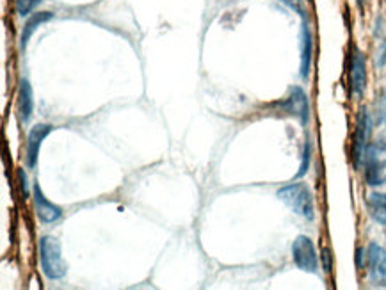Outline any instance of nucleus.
<instances>
[{"mask_svg":"<svg viewBox=\"0 0 386 290\" xmlns=\"http://www.w3.org/2000/svg\"><path fill=\"white\" fill-rule=\"evenodd\" d=\"M52 18H53V13H49V11H41V13H36L34 16H31L29 20H27L25 25H23L22 40H20V47H22V50H25L27 43H29V40L32 38V34H34V32L38 31L43 23L50 22Z\"/></svg>","mask_w":386,"mask_h":290,"instance_id":"obj_13","label":"nucleus"},{"mask_svg":"<svg viewBox=\"0 0 386 290\" xmlns=\"http://www.w3.org/2000/svg\"><path fill=\"white\" fill-rule=\"evenodd\" d=\"M280 109L287 114L294 116L301 121V125H306L310 119V106H308V98L304 91L298 86L290 88L289 97L280 104Z\"/></svg>","mask_w":386,"mask_h":290,"instance_id":"obj_6","label":"nucleus"},{"mask_svg":"<svg viewBox=\"0 0 386 290\" xmlns=\"http://www.w3.org/2000/svg\"><path fill=\"white\" fill-rule=\"evenodd\" d=\"M34 205H36V214L40 217L43 223H56V221L61 219L62 216V210L58 207V205H53L52 202L47 200V196L43 194L41 191L40 184H34Z\"/></svg>","mask_w":386,"mask_h":290,"instance_id":"obj_10","label":"nucleus"},{"mask_svg":"<svg viewBox=\"0 0 386 290\" xmlns=\"http://www.w3.org/2000/svg\"><path fill=\"white\" fill-rule=\"evenodd\" d=\"M367 205H369V212L370 216H372V219L376 221V223L386 226V194L372 193L369 196Z\"/></svg>","mask_w":386,"mask_h":290,"instance_id":"obj_14","label":"nucleus"},{"mask_svg":"<svg viewBox=\"0 0 386 290\" xmlns=\"http://www.w3.org/2000/svg\"><path fill=\"white\" fill-rule=\"evenodd\" d=\"M365 180L372 187H378L386 182V146L369 145L365 152Z\"/></svg>","mask_w":386,"mask_h":290,"instance_id":"obj_3","label":"nucleus"},{"mask_svg":"<svg viewBox=\"0 0 386 290\" xmlns=\"http://www.w3.org/2000/svg\"><path fill=\"white\" fill-rule=\"evenodd\" d=\"M38 4H41V0H14V8H16V13L20 16H27L31 14Z\"/></svg>","mask_w":386,"mask_h":290,"instance_id":"obj_15","label":"nucleus"},{"mask_svg":"<svg viewBox=\"0 0 386 290\" xmlns=\"http://www.w3.org/2000/svg\"><path fill=\"white\" fill-rule=\"evenodd\" d=\"M370 132H372V121L367 112V109H361L358 119H356V130L354 139H352V162H354L356 169H360L363 164L365 152L369 148Z\"/></svg>","mask_w":386,"mask_h":290,"instance_id":"obj_5","label":"nucleus"},{"mask_svg":"<svg viewBox=\"0 0 386 290\" xmlns=\"http://www.w3.org/2000/svg\"><path fill=\"white\" fill-rule=\"evenodd\" d=\"M363 2H365V0H358V4H360V8H363Z\"/></svg>","mask_w":386,"mask_h":290,"instance_id":"obj_20","label":"nucleus"},{"mask_svg":"<svg viewBox=\"0 0 386 290\" xmlns=\"http://www.w3.org/2000/svg\"><path fill=\"white\" fill-rule=\"evenodd\" d=\"M367 267L370 282L376 287H386V250L379 244L367 247Z\"/></svg>","mask_w":386,"mask_h":290,"instance_id":"obj_7","label":"nucleus"},{"mask_svg":"<svg viewBox=\"0 0 386 290\" xmlns=\"http://www.w3.org/2000/svg\"><path fill=\"white\" fill-rule=\"evenodd\" d=\"M278 198L285 203L290 210L304 217V219L312 221L315 217V207H313V196L312 191L308 189L306 184H290L281 187L278 191Z\"/></svg>","mask_w":386,"mask_h":290,"instance_id":"obj_1","label":"nucleus"},{"mask_svg":"<svg viewBox=\"0 0 386 290\" xmlns=\"http://www.w3.org/2000/svg\"><path fill=\"white\" fill-rule=\"evenodd\" d=\"M292 258L298 269L304 273L317 274L319 273V256H317L313 241L306 235H299L292 244Z\"/></svg>","mask_w":386,"mask_h":290,"instance_id":"obj_4","label":"nucleus"},{"mask_svg":"<svg viewBox=\"0 0 386 290\" xmlns=\"http://www.w3.org/2000/svg\"><path fill=\"white\" fill-rule=\"evenodd\" d=\"M18 110H20V118L23 123H27L32 118L34 112V95L29 80H20V88H18Z\"/></svg>","mask_w":386,"mask_h":290,"instance_id":"obj_11","label":"nucleus"},{"mask_svg":"<svg viewBox=\"0 0 386 290\" xmlns=\"http://www.w3.org/2000/svg\"><path fill=\"white\" fill-rule=\"evenodd\" d=\"M310 157H312V145L310 141L304 145V152H303V162H301V167H299V173H298V178L306 175L308 171V166H310Z\"/></svg>","mask_w":386,"mask_h":290,"instance_id":"obj_16","label":"nucleus"},{"mask_svg":"<svg viewBox=\"0 0 386 290\" xmlns=\"http://www.w3.org/2000/svg\"><path fill=\"white\" fill-rule=\"evenodd\" d=\"M363 258H367L365 250L363 247H358V251H356V265H358V269L363 267Z\"/></svg>","mask_w":386,"mask_h":290,"instance_id":"obj_18","label":"nucleus"},{"mask_svg":"<svg viewBox=\"0 0 386 290\" xmlns=\"http://www.w3.org/2000/svg\"><path fill=\"white\" fill-rule=\"evenodd\" d=\"M349 82H351V91L356 97H361L367 88V61L360 49L352 47L351 68H349Z\"/></svg>","mask_w":386,"mask_h":290,"instance_id":"obj_8","label":"nucleus"},{"mask_svg":"<svg viewBox=\"0 0 386 290\" xmlns=\"http://www.w3.org/2000/svg\"><path fill=\"white\" fill-rule=\"evenodd\" d=\"M52 125H47V123H40L32 127V130L29 132V137H27V155H25V160H27V166L34 169L36 164H38V155H40V149L41 145H43L45 137L49 136L52 132Z\"/></svg>","mask_w":386,"mask_h":290,"instance_id":"obj_9","label":"nucleus"},{"mask_svg":"<svg viewBox=\"0 0 386 290\" xmlns=\"http://www.w3.org/2000/svg\"><path fill=\"white\" fill-rule=\"evenodd\" d=\"M41 271L49 280H61L66 274V264L62 260L61 244L56 237H41L40 241Z\"/></svg>","mask_w":386,"mask_h":290,"instance_id":"obj_2","label":"nucleus"},{"mask_svg":"<svg viewBox=\"0 0 386 290\" xmlns=\"http://www.w3.org/2000/svg\"><path fill=\"white\" fill-rule=\"evenodd\" d=\"M18 180H20V185H22V191H23V194L27 196V176H25V173L22 171V169H18Z\"/></svg>","mask_w":386,"mask_h":290,"instance_id":"obj_19","label":"nucleus"},{"mask_svg":"<svg viewBox=\"0 0 386 290\" xmlns=\"http://www.w3.org/2000/svg\"><path fill=\"white\" fill-rule=\"evenodd\" d=\"M322 269H324L328 274L331 273V269H333V256H331L329 247H322Z\"/></svg>","mask_w":386,"mask_h":290,"instance_id":"obj_17","label":"nucleus"},{"mask_svg":"<svg viewBox=\"0 0 386 290\" xmlns=\"http://www.w3.org/2000/svg\"><path fill=\"white\" fill-rule=\"evenodd\" d=\"M312 31H310L306 20H303V27H301V77L303 79H306L308 73H310V68H312Z\"/></svg>","mask_w":386,"mask_h":290,"instance_id":"obj_12","label":"nucleus"}]
</instances>
